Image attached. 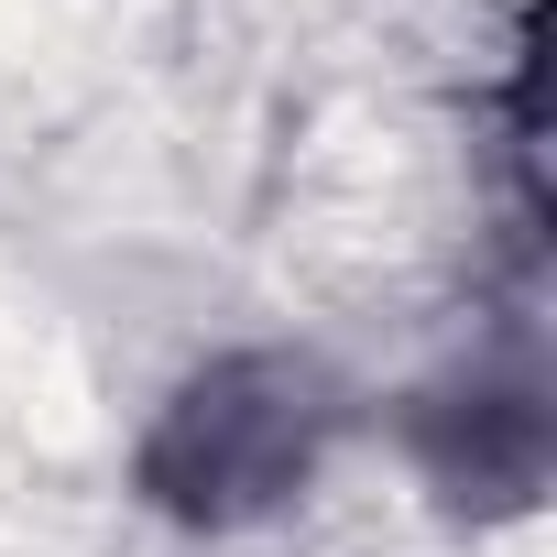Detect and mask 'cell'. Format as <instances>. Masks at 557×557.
<instances>
[{"mask_svg":"<svg viewBox=\"0 0 557 557\" xmlns=\"http://www.w3.org/2000/svg\"><path fill=\"white\" fill-rule=\"evenodd\" d=\"M307 448H318L307 372L251 361V372H219V383H197L175 405V426L153 448V481L186 513H251V503H273V492L307 470Z\"/></svg>","mask_w":557,"mask_h":557,"instance_id":"1","label":"cell"}]
</instances>
